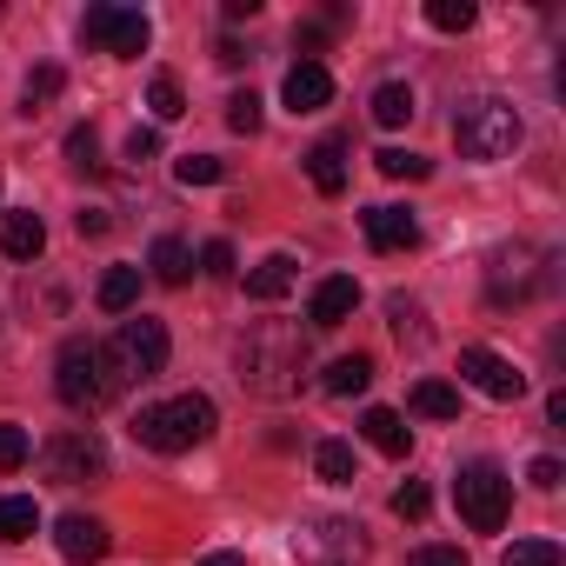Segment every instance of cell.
<instances>
[{
	"instance_id": "32",
	"label": "cell",
	"mask_w": 566,
	"mask_h": 566,
	"mask_svg": "<svg viewBox=\"0 0 566 566\" xmlns=\"http://www.w3.org/2000/svg\"><path fill=\"white\" fill-rule=\"evenodd\" d=\"M28 453H34L28 427H14V420H0V473H21V467H28Z\"/></svg>"
},
{
	"instance_id": "17",
	"label": "cell",
	"mask_w": 566,
	"mask_h": 566,
	"mask_svg": "<svg viewBox=\"0 0 566 566\" xmlns=\"http://www.w3.org/2000/svg\"><path fill=\"white\" fill-rule=\"evenodd\" d=\"M307 180L334 200V193H347V147L340 140H321V147H307Z\"/></svg>"
},
{
	"instance_id": "5",
	"label": "cell",
	"mask_w": 566,
	"mask_h": 566,
	"mask_svg": "<svg viewBox=\"0 0 566 566\" xmlns=\"http://www.w3.org/2000/svg\"><path fill=\"white\" fill-rule=\"evenodd\" d=\"M54 394H61V407L81 413V420H94V413L114 400V374H107V360H101L94 340H67V347H61V360H54Z\"/></svg>"
},
{
	"instance_id": "28",
	"label": "cell",
	"mask_w": 566,
	"mask_h": 566,
	"mask_svg": "<svg viewBox=\"0 0 566 566\" xmlns=\"http://www.w3.org/2000/svg\"><path fill=\"white\" fill-rule=\"evenodd\" d=\"M174 180H180V187H220L227 167H220L213 154H180V160H174Z\"/></svg>"
},
{
	"instance_id": "7",
	"label": "cell",
	"mask_w": 566,
	"mask_h": 566,
	"mask_svg": "<svg viewBox=\"0 0 566 566\" xmlns=\"http://www.w3.org/2000/svg\"><path fill=\"white\" fill-rule=\"evenodd\" d=\"M81 41L114 54V61H140L147 41H154V21L140 8H120V0H94V8L81 14Z\"/></svg>"
},
{
	"instance_id": "19",
	"label": "cell",
	"mask_w": 566,
	"mask_h": 566,
	"mask_svg": "<svg viewBox=\"0 0 566 566\" xmlns=\"http://www.w3.org/2000/svg\"><path fill=\"white\" fill-rule=\"evenodd\" d=\"M147 266H154V280H167V287H187V273H193V253H187V240L160 233V240H154V253H147Z\"/></svg>"
},
{
	"instance_id": "10",
	"label": "cell",
	"mask_w": 566,
	"mask_h": 566,
	"mask_svg": "<svg viewBox=\"0 0 566 566\" xmlns=\"http://www.w3.org/2000/svg\"><path fill=\"white\" fill-rule=\"evenodd\" d=\"M354 307H360V280H354V273H327L321 287H314V301H307V321H314L321 334H334V327L354 321Z\"/></svg>"
},
{
	"instance_id": "3",
	"label": "cell",
	"mask_w": 566,
	"mask_h": 566,
	"mask_svg": "<svg viewBox=\"0 0 566 566\" xmlns=\"http://www.w3.org/2000/svg\"><path fill=\"white\" fill-rule=\"evenodd\" d=\"M213 400L207 394H180V400H160V407H140L134 413V440L154 447V453H187L213 433Z\"/></svg>"
},
{
	"instance_id": "2",
	"label": "cell",
	"mask_w": 566,
	"mask_h": 566,
	"mask_svg": "<svg viewBox=\"0 0 566 566\" xmlns=\"http://www.w3.org/2000/svg\"><path fill=\"white\" fill-rule=\"evenodd\" d=\"M520 107L513 101H493V94H480V101H467L460 114H453V147H460V160H506L513 147H520Z\"/></svg>"
},
{
	"instance_id": "16",
	"label": "cell",
	"mask_w": 566,
	"mask_h": 566,
	"mask_svg": "<svg viewBox=\"0 0 566 566\" xmlns=\"http://www.w3.org/2000/svg\"><path fill=\"white\" fill-rule=\"evenodd\" d=\"M0 247H8V260H41V247H48V227H41V213L14 207V213H8V227H0Z\"/></svg>"
},
{
	"instance_id": "18",
	"label": "cell",
	"mask_w": 566,
	"mask_h": 566,
	"mask_svg": "<svg viewBox=\"0 0 566 566\" xmlns=\"http://www.w3.org/2000/svg\"><path fill=\"white\" fill-rule=\"evenodd\" d=\"M321 387H327L334 400H354V394H367V387H374V360H367V354H340V360L327 367V380H321Z\"/></svg>"
},
{
	"instance_id": "6",
	"label": "cell",
	"mask_w": 566,
	"mask_h": 566,
	"mask_svg": "<svg viewBox=\"0 0 566 566\" xmlns=\"http://www.w3.org/2000/svg\"><path fill=\"white\" fill-rule=\"evenodd\" d=\"M453 506L473 533H500L506 506H513V480L500 473V460H467L460 480H453Z\"/></svg>"
},
{
	"instance_id": "37",
	"label": "cell",
	"mask_w": 566,
	"mask_h": 566,
	"mask_svg": "<svg viewBox=\"0 0 566 566\" xmlns=\"http://www.w3.org/2000/svg\"><path fill=\"white\" fill-rule=\"evenodd\" d=\"M200 273L227 280V273H233V247H227V240H207V247H200Z\"/></svg>"
},
{
	"instance_id": "8",
	"label": "cell",
	"mask_w": 566,
	"mask_h": 566,
	"mask_svg": "<svg viewBox=\"0 0 566 566\" xmlns=\"http://www.w3.org/2000/svg\"><path fill=\"white\" fill-rule=\"evenodd\" d=\"M41 467H48V480H61V486L107 480V447H101L87 427H67V433H54V440L41 447Z\"/></svg>"
},
{
	"instance_id": "35",
	"label": "cell",
	"mask_w": 566,
	"mask_h": 566,
	"mask_svg": "<svg viewBox=\"0 0 566 566\" xmlns=\"http://www.w3.org/2000/svg\"><path fill=\"white\" fill-rule=\"evenodd\" d=\"M227 127H233V134H260V94H253V87L227 101Z\"/></svg>"
},
{
	"instance_id": "1",
	"label": "cell",
	"mask_w": 566,
	"mask_h": 566,
	"mask_svg": "<svg viewBox=\"0 0 566 566\" xmlns=\"http://www.w3.org/2000/svg\"><path fill=\"white\" fill-rule=\"evenodd\" d=\"M233 367H240L247 394L287 400V394H301V374H307V334L294 321H253L233 347Z\"/></svg>"
},
{
	"instance_id": "33",
	"label": "cell",
	"mask_w": 566,
	"mask_h": 566,
	"mask_svg": "<svg viewBox=\"0 0 566 566\" xmlns=\"http://www.w3.org/2000/svg\"><path fill=\"white\" fill-rule=\"evenodd\" d=\"M387 314H394V334H400V340L427 347V321H420V307H413L407 294H394V301H387Z\"/></svg>"
},
{
	"instance_id": "14",
	"label": "cell",
	"mask_w": 566,
	"mask_h": 566,
	"mask_svg": "<svg viewBox=\"0 0 566 566\" xmlns=\"http://www.w3.org/2000/svg\"><path fill=\"white\" fill-rule=\"evenodd\" d=\"M360 433H367V447H380L387 460H407V453H413V427H407L394 407H367V413H360Z\"/></svg>"
},
{
	"instance_id": "24",
	"label": "cell",
	"mask_w": 566,
	"mask_h": 566,
	"mask_svg": "<svg viewBox=\"0 0 566 566\" xmlns=\"http://www.w3.org/2000/svg\"><path fill=\"white\" fill-rule=\"evenodd\" d=\"M374 120H380V127H407V120H413V87H400V81L374 87Z\"/></svg>"
},
{
	"instance_id": "36",
	"label": "cell",
	"mask_w": 566,
	"mask_h": 566,
	"mask_svg": "<svg viewBox=\"0 0 566 566\" xmlns=\"http://www.w3.org/2000/svg\"><path fill=\"white\" fill-rule=\"evenodd\" d=\"M394 513H400V520H427V513H433V493H427L420 480H407V486L394 493Z\"/></svg>"
},
{
	"instance_id": "31",
	"label": "cell",
	"mask_w": 566,
	"mask_h": 566,
	"mask_svg": "<svg viewBox=\"0 0 566 566\" xmlns=\"http://www.w3.org/2000/svg\"><path fill=\"white\" fill-rule=\"evenodd\" d=\"M147 107H154V120H180V114H187V94H180V81H174V74H154V87H147Z\"/></svg>"
},
{
	"instance_id": "21",
	"label": "cell",
	"mask_w": 566,
	"mask_h": 566,
	"mask_svg": "<svg viewBox=\"0 0 566 566\" xmlns=\"http://www.w3.org/2000/svg\"><path fill=\"white\" fill-rule=\"evenodd\" d=\"M94 301H101V314H127V307L140 301V266H107Z\"/></svg>"
},
{
	"instance_id": "25",
	"label": "cell",
	"mask_w": 566,
	"mask_h": 566,
	"mask_svg": "<svg viewBox=\"0 0 566 566\" xmlns=\"http://www.w3.org/2000/svg\"><path fill=\"white\" fill-rule=\"evenodd\" d=\"M413 413H427V420H460V394H453L447 380H420V387H413Z\"/></svg>"
},
{
	"instance_id": "22",
	"label": "cell",
	"mask_w": 566,
	"mask_h": 566,
	"mask_svg": "<svg viewBox=\"0 0 566 566\" xmlns=\"http://www.w3.org/2000/svg\"><path fill=\"white\" fill-rule=\"evenodd\" d=\"M314 473H321L327 486H354V447H347V440H321V447H314Z\"/></svg>"
},
{
	"instance_id": "30",
	"label": "cell",
	"mask_w": 566,
	"mask_h": 566,
	"mask_svg": "<svg viewBox=\"0 0 566 566\" xmlns=\"http://www.w3.org/2000/svg\"><path fill=\"white\" fill-rule=\"evenodd\" d=\"M427 21H433L440 34H467L480 14H473V0H427Z\"/></svg>"
},
{
	"instance_id": "15",
	"label": "cell",
	"mask_w": 566,
	"mask_h": 566,
	"mask_svg": "<svg viewBox=\"0 0 566 566\" xmlns=\"http://www.w3.org/2000/svg\"><path fill=\"white\" fill-rule=\"evenodd\" d=\"M294 280H301V266H294L287 253H266V260L247 273V294H253V301H287Z\"/></svg>"
},
{
	"instance_id": "12",
	"label": "cell",
	"mask_w": 566,
	"mask_h": 566,
	"mask_svg": "<svg viewBox=\"0 0 566 566\" xmlns=\"http://www.w3.org/2000/svg\"><path fill=\"white\" fill-rule=\"evenodd\" d=\"M360 227H367V247H374V253H407V247L420 240V220H413L407 207H367Z\"/></svg>"
},
{
	"instance_id": "23",
	"label": "cell",
	"mask_w": 566,
	"mask_h": 566,
	"mask_svg": "<svg viewBox=\"0 0 566 566\" xmlns=\"http://www.w3.org/2000/svg\"><path fill=\"white\" fill-rule=\"evenodd\" d=\"M327 546H334V553H360V526H347V520H321V526L301 539V553H307V559H314V553H327Z\"/></svg>"
},
{
	"instance_id": "27",
	"label": "cell",
	"mask_w": 566,
	"mask_h": 566,
	"mask_svg": "<svg viewBox=\"0 0 566 566\" xmlns=\"http://www.w3.org/2000/svg\"><path fill=\"white\" fill-rule=\"evenodd\" d=\"M374 167H380L387 180H427V174H433V160H420V154H407V147H380Z\"/></svg>"
},
{
	"instance_id": "4",
	"label": "cell",
	"mask_w": 566,
	"mask_h": 566,
	"mask_svg": "<svg viewBox=\"0 0 566 566\" xmlns=\"http://www.w3.org/2000/svg\"><path fill=\"white\" fill-rule=\"evenodd\" d=\"M101 360H107L114 387H147V380L167 374V327L147 321V314H140V321H120L114 340L101 347Z\"/></svg>"
},
{
	"instance_id": "41",
	"label": "cell",
	"mask_w": 566,
	"mask_h": 566,
	"mask_svg": "<svg viewBox=\"0 0 566 566\" xmlns=\"http://www.w3.org/2000/svg\"><path fill=\"white\" fill-rule=\"evenodd\" d=\"M247 61H253V54H247L240 41H220V67H247Z\"/></svg>"
},
{
	"instance_id": "40",
	"label": "cell",
	"mask_w": 566,
	"mask_h": 566,
	"mask_svg": "<svg viewBox=\"0 0 566 566\" xmlns=\"http://www.w3.org/2000/svg\"><path fill=\"white\" fill-rule=\"evenodd\" d=\"M154 154H160V134L154 127H134L127 134V160H154Z\"/></svg>"
},
{
	"instance_id": "11",
	"label": "cell",
	"mask_w": 566,
	"mask_h": 566,
	"mask_svg": "<svg viewBox=\"0 0 566 566\" xmlns=\"http://www.w3.org/2000/svg\"><path fill=\"white\" fill-rule=\"evenodd\" d=\"M280 101H287L294 114H321V107L334 101V74H327L321 61H294L287 81H280Z\"/></svg>"
},
{
	"instance_id": "43",
	"label": "cell",
	"mask_w": 566,
	"mask_h": 566,
	"mask_svg": "<svg viewBox=\"0 0 566 566\" xmlns=\"http://www.w3.org/2000/svg\"><path fill=\"white\" fill-rule=\"evenodd\" d=\"M200 566H247V559H240V553H207Z\"/></svg>"
},
{
	"instance_id": "39",
	"label": "cell",
	"mask_w": 566,
	"mask_h": 566,
	"mask_svg": "<svg viewBox=\"0 0 566 566\" xmlns=\"http://www.w3.org/2000/svg\"><path fill=\"white\" fill-rule=\"evenodd\" d=\"M526 480H533V486H539V493H553V486H559V480H566V467H559V460H553V453H539V460H533V467H526Z\"/></svg>"
},
{
	"instance_id": "13",
	"label": "cell",
	"mask_w": 566,
	"mask_h": 566,
	"mask_svg": "<svg viewBox=\"0 0 566 566\" xmlns=\"http://www.w3.org/2000/svg\"><path fill=\"white\" fill-rule=\"evenodd\" d=\"M54 546H61V559L87 566V559H101V553H107V526H101L94 513H67V520L54 526Z\"/></svg>"
},
{
	"instance_id": "20",
	"label": "cell",
	"mask_w": 566,
	"mask_h": 566,
	"mask_svg": "<svg viewBox=\"0 0 566 566\" xmlns=\"http://www.w3.org/2000/svg\"><path fill=\"white\" fill-rule=\"evenodd\" d=\"M34 533H41V506H34L28 493L0 500V546H21V539H34Z\"/></svg>"
},
{
	"instance_id": "34",
	"label": "cell",
	"mask_w": 566,
	"mask_h": 566,
	"mask_svg": "<svg viewBox=\"0 0 566 566\" xmlns=\"http://www.w3.org/2000/svg\"><path fill=\"white\" fill-rule=\"evenodd\" d=\"M67 160H74L81 174H94V167H101V134H94V120L67 134Z\"/></svg>"
},
{
	"instance_id": "29",
	"label": "cell",
	"mask_w": 566,
	"mask_h": 566,
	"mask_svg": "<svg viewBox=\"0 0 566 566\" xmlns=\"http://www.w3.org/2000/svg\"><path fill=\"white\" fill-rule=\"evenodd\" d=\"M500 566H566V553H559L553 539H513V546L500 553Z\"/></svg>"
},
{
	"instance_id": "42",
	"label": "cell",
	"mask_w": 566,
	"mask_h": 566,
	"mask_svg": "<svg viewBox=\"0 0 566 566\" xmlns=\"http://www.w3.org/2000/svg\"><path fill=\"white\" fill-rule=\"evenodd\" d=\"M74 227H81V233H107V207H87V213H81Z\"/></svg>"
},
{
	"instance_id": "9",
	"label": "cell",
	"mask_w": 566,
	"mask_h": 566,
	"mask_svg": "<svg viewBox=\"0 0 566 566\" xmlns=\"http://www.w3.org/2000/svg\"><path fill=\"white\" fill-rule=\"evenodd\" d=\"M460 374H467L486 400H520V394H526V374H520L506 354H493V347H460Z\"/></svg>"
},
{
	"instance_id": "38",
	"label": "cell",
	"mask_w": 566,
	"mask_h": 566,
	"mask_svg": "<svg viewBox=\"0 0 566 566\" xmlns=\"http://www.w3.org/2000/svg\"><path fill=\"white\" fill-rule=\"evenodd\" d=\"M407 566H467V553L460 546H413Z\"/></svg>"
},
{
	"instance_id": "26",
	"label": "cell",
	"mask_w": 566,
	"mask_h": 566,
	"mask_svg": "<svg viewBox=\"0 0 566 566\" xmlns=\"http://www.w3.org/2000/svg\"><path fill=\"white\" fill-rule=\"evenodd\" d=\"M61 87H67V74H61V67H34V74H28V87H21V107H28V114H41L48 101H61Z\"/></svg>"
}]
</instances>
